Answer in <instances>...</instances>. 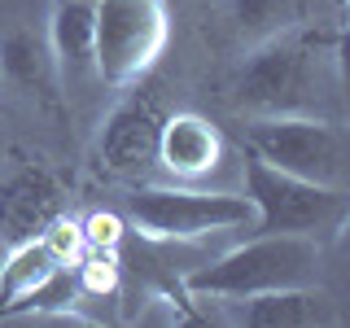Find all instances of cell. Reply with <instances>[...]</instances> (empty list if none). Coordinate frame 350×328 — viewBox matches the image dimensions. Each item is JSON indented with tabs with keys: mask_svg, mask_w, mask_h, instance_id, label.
I'll use <instances>...</instances> for the list:
<instances>
[{
	"mask_svg": "<svg viewBox=\"0 0 350 328\" xmlns=\"http://www.w3.org/2000/svg\"><path fill=\"white\" fill-rule=\"evenodd\" d=\"M342 27L293 22L241 53L232 101L241 114H328L337 101Z\"/></svg>",
	"mask_w": 350,
	"mask_h": 328,
	"instance_id": "obj_1",
	"label": "cell"
},
{
	"mask_svg": "<svg viewBox=\"0 0 350 328\" xmlns=\"http://www.w3.org/2000/svg\"><path fill=\"white\" fill-rule=\"evenodd\" d=\"M324 276V245L315 236L293 232H245V241L224 249L219 258L180 276L184 298H250L267 289H293V284H320Z\"/></svg>",
	"mask_w": 350,
	"mask_h": 328,
	"instance_id": "obj_2",
	"label": "cell"
},
{
	"mask_svg": "<svg viewBox=\"0 0 350 328\" xmlns=\"http://www.w3.org/2000/svg\"><path fill=\"white\" fill-rule=\"evenodd\" d=\"M123 219L158 245H193L228 232H254V202L241 189H197L175 180H140L127 193Z\"/></svg>",
	"mask_w": 350,
	"mask_h": 328,
	"instance_id": "obj_3",
	"label": "cell"
},
{
	"mask_svg": "<svg viewBox=\"0 0 350 328\" xmlns=\"http://www.w3.org/2000/svg\"><path fill=\"white\" fill-rule=\"evenodd\" d=\"M171 44L167 0H92V74L109 92L136 87Z\"/></svg>",
	"mask_w": 350,
	"mask_h": 328,
	"instance_id": "obj_4",
	"label": "cell"
},
{
	"mask_svg": "<svg viewBox=\"0 0 350 328\" xmlns=\"http://www.w3.org/2000/svg\"><path fill=\"white\" fill-rule=\"evenodd\" d=\"M241 193L254 202V232H293L315 236L320 245L337 241L350 219V193L328 184L298 180L258 162L254 153L241 158Z\"/></svg>",
	"mask_w": 350,
	"mask_h": 328,
	"instance_id": "obj_5",
	"label": "cell"
},
{
	"mask_svg": "<svg viewBox=\"0 0 350 328\" xmlns=\"http://www.w3.org/2000/svg\"><path fill=\"white\" fill-rule=\"evenodd\" d=\"M241 136H245V153L276 171L328 189L350 184L346 131L328 114H250Z\"/></svg>",
	"mask_w": 350,
	"mask_h": 328,
	"instance_id": "obj_6",
	"label": "cell"
},
{
	"mask_svg": "<svg viewBox=\"0 0 350 328\" xmlns=\"http://www.w3.org/2000/svg\"><path fill=\"white\" fill-rule=\"evenodd\" d=\"M193 320L232 324V328H342L346 315L324 284H293V289H267L250 298H189Z\"/></svg>",
	"mask_w": 350,
	"mask_h": 328,
	"instance_id": "obj_7",
	"label": "cell"
},
{
	"mask_svg": "<svg viewBox=\"0 0 350 328\" xmlns=\"http://www.w3.org/2000/svg\"><path fill=\"white\" fill-rule=\"evenodd\" d=\"M162 109L145 92H123V101L105 114L101 136H96V153L101 167L114 180H145V171H153L158 158V131H162Z\"/></svg>",
	"mask_w": 350,
	"mask_h": 328,
	"instance_id": "obj_8",
	"label": "cell"
},
{
	"mask_svg": "<svg viewBox=\"0 0 350 328\" xmlns=\"http://www.w3.org/2000/svg\"><path fill=\"white\" fill-rule=\"evenodd\" d=\"M224 162H228V140L206 114L175 109V114L162 118L158 158H153V171H162V180L202 184V180L224 171Z\"/></svg>",
	"mask_w": 350,
	"mask_h": 328,
	"instance_id": "obj_9",
	"label": "cell"
},
{
	"mask_svg": "<svg viewBox=\"0 0 350 328\" xmlns=\"http://www.w3.org/2000/svg\"><path fill=\"white\" fill-rule=\"evenodd\" d=\"M62 210H66V193L49 167L14 162L9 171H0V241L5 245L40 236V228Z\"/></svg>",
	"mask_w": 350,
	"mask_h": 328,
	"instance_id": "obj_10",
	"label": "cell"
},
{
	"mask_svg": "<svg viewBox=\"0 0 350 328\" xmlns=\"http://www.w3.org/2000/svg\"><path fill=\"white\" fill-rule=\"evenodd\" d=\"M0 83L14 87L27 101H40V105H53L62 96L57 62H53V49L44 40V31L14 27L0 36Z\"/></svg>",
	"mask_w": 350,
	"mask_h": 328,
	"instance_id": "obj_11",
	"label": "cell"
},
{
	"mask_svg": "<svg viewBox=\"0 0 350 328\" xmlns=\"http://www.w3.org/2000/svg\"><path fill=\"white\" fill-rule=\"evenodd\" d=\"M44 40L53 49L66 96L83 79L96 83V74H92V0H57L49 14V27H44Z\"/></svg>",
	"mask_w": 350,
	"mask_h": 328,
	"instance_id": "obj_12",
	"label": "cell"
},
{
	"mask_svg": "<svg viewBox=\"0 0 350 328\" xmlns=\"http://www.w3.org/2000/svg\"><path fill=\"white\" fill-rule=\"evenodd\" d=\"M53 267H57V262H53V254L44 249L40 236H27V241L5 245V254H0V315L14 311V306L27 298Z\"/></svg>",
	"mask_w": 350,
	"mask_h": 328,
	"instance_id": "obj_13",
	"label": "cell"
},
{
	"mask_svg": "<svg viewBox=\"0 0 350 328\" xmlns=\"http://www.w3.org/2000/svg\"><path fill=\"white\" fill-rule=\"evenodd\" d=\"M224 14L228 27L237 31V40L250 49V44L302 22V0H224Z\"/></svg>",
	"mask_w": 350,
	"mask_h": 328,
	"instance_id": "obj_14",
	"label": "cell"
},
{
	"mask_svg": "<svg viewBox=\"0 0 350 328\" xmlns=\"http://www.w3.org/2000/svg\"><path fill=\"white\" fill-rule=\"evenodd\" d=\"M75 280H79L83 302H114L118 289H123V262H118V254H105V249H88L75 262Z\"/></svg>",
	"mask_w": 350,
	"mask_h": 328,
	"instance_id": "obj_15",
	"label": "cell"
},
{
	"mask_svg": "<svg viewBox=\"0 0 350 328\" xmlns=\"http://www.w3.org/2000/svg\"><path fill=\"white\" fill-rule=\"evenodd\" d=\"M40 241H44V249L53 254V262L57 267H75L83 254H88V241H83V223H79V215H53L49 223L40 228Z\"/></svg>",
	"mask_w": 350,
	"mask_h": 328,
	"instance_id": "obj_16",
	"label": "cell"
},
{
	"mask_svg": "<svg viewBox=\"0 0 350 328\" xmlns=\"http://www.w3.org/2000/svg\"><path fill=\"white\" fill-rule=\"evenodd\" d=\"M83 241L88 249H105V254H118V245H123L127 236V219L114 215V210H88L83 219Z\"/></svg>",
	"mask_w": 350,
	"mask_h": 328,
	"instance_id": "obj_17",
	"label": "cell"
},
{
	"mask_svg": "<svg viewBox=\"0 0 350 328\" xmlns=\"http://www.w3.org/2000/svg\"><path fill=\"white\" fill-rule=\"evenodd\" d=\"M0 254H5V241H0Z\"/></svg>",
	"mask_w": 350,
	"mask_h": 328,
	"instance_id": "obj_18",
	"label": "cell"
}]
</instances>
